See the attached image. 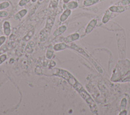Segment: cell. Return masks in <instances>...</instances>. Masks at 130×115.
<instances>
[{"label": "cell", "mask_w": 130, "mask_h": 115, "mask_svg": "<svg viewBox=\"0 0 130 115\" xmlns=\"http://www.w3.org/2000/svg\"><path fill=\"white\" fill-rule=\"evenodd\" d=\"M111 15V13L109 11H107V12L106 13L105 15H104V16L103 17V22L104 23H106L107 22H108L110 18Z\"/></svg>", "instance_id": "4fadbf2b"}, {"label": "cell", "mask_w": 130, "mask_h": 115, "mask_svg": "<svg viewBox=\"0 0 130 115\" xmlns=\"http://www.w3.org/2000/svg\"><path fill=\"white\" fill-rule=\"evenodd\" d=\"M67 29V27L66 26L64 25H62L60 27H59L58 28H57L53 33V35L54 36H58L59 35H60L61 34H62V33H63Z\"/></svg>", "instance_id": "5b68a950"}, {"label": "cell", "mask_w": 130, "mask_h": 115, "mask_svg": "<svg viewBox=\"0 0 130 115\" xmlns=\"http://www.w3.org/2000/svg\"><path fill=\"white\" fill-rule=\"evenodd\" d=\"M30 0H20L19 2V5L20 6H23L25 5L27 3L29 2Z\"/></svg>", "instance_id": "e0dca14e"}, {"label": "cell", "mask_w": 130, "mask_h": 115, "mask_svg": "<svg viewBox=\"0 0 130 115\" xmlns=\"http://www.w3.org/2000/svg\"><path fill=\"white\" fill-rule=\"evenodd\" d=\"M6 58H7V56L5 54L0 56V64L2 63H3L6 59Z\"/></svg>", "instance_id": "d6986e66"}, {"label": "cell", "mask_w": 130, "mask_h": 115, "mask_svg": "<svg viewBox=\"0 0 130 115\" xmlns=\"http://www.w3.org/2000/svg\"><path fill=\"white\" fill-rule=\"evenodd\" d=\"M9 6V3L8 2H4L0 3V10L8 8Z\"/></svg>", "instance_id": "5bb4252c"}, {"label": "cell", "mask_w": 130, "mask_h": 115, "mask_svg": "<svg viewBox=\"0 0 130 115\" xmlns=\"http://www.w3.org/2000/svg\"><path fill=\"white\" fill-rule=\"evenodd\" d=\"M8 15V13L7 11H0V17H6Z\"/></svg>", "instance_id": "ac0fdd59"}, {"label": "cell", "mask_w": 130, "mask_h": 115, "mask_svg": "<svg viewBox=\"0 0 130 115\" xmlns=\"http://www.w3.org/2000/svg\"><path fill=\"white\" fill-rule=\"evenodd\" d=\"M59 0H51L49 4V8L51 9H55L58 5Z\"/></svg>", "instance_id": "8fae6325"}, {"label": "cell", "mask_w": 130, "mask_h": 115, "mask_svg": "<svg viewBox=\"0 0 130 115\" xmlns=\"http://www.w3.org/2000/svg\"><path fill=\"white\" fill-rule=\"evenodd\" d=\"M31 2H33V3H34V2H36V1H37V0H31Z\"/></svg>", "instance_id": "d4e9b609"}, {"label": "cell", "mask_w": 130, "mask_h": 115, "mask_svg": "<svg viewBox=\"0 0 130 115\" xmlns=\"http://www.w3.org/2000/svg\"><path fill=\"white\" fill-rule=\"evenodd\" d=\"M27 11L25 9H22L17 13L14 16V19L16 20L20 19L21 18L24 17L27 13Z\"/></svg>", "instance_id": "8992f818"}, {"label": "cell", "mask_w": 130, "mask_h": 115, "mask_svg": "<svg viewBox=\"0 0 130 115\" xmlns=\"http://www.w3.org/2000/svg\"><path fill=\"white\" fill-rule=\"evenodd\" d=\"M34 34V30H32L31 31H30L24 37V39L25 40V41H28V40H29V39L31 37V36L33 35Z\"/></svg>", "instance_id": "9a60e30c"}, {"label": "cell", "mask_w": 130, "mask_h": 115, "mask_svg": "<svg viewBox=\"0 0 130 115\" xmlns=\"http://www.w3.org/2000/svg\"><path fill=\"white\" fill-rule=\"evenodd\" d=\"M96 24V20H92L88 24V25H87V27H86V32L87 33H88V32H90L92 30V29L93 28V27H94L95 25Z\"/></svg>", "instance_id": "52a82bcc"}, {"label": "cell", "mask_w": 130, "mask_h": 115, "mask_svg": "<svg viewBox=\"0 0 130 115\" xmlns=\"http://www.w3.org/2000/svg\"><path fill=\"white\" fill-rule=\"evenodd\" d=\"M3 30L5 34L7 36L9 35L11 32L10 24L8 21H5L3 23Z\"/></svg>", "instance_id": "7a4b0ae2"}, {"label": "cell", "mask_w": 130, "mask_h": 115, "mask_svg": "<svg viewBox=\"0 0 130 115\" xmlns=\"http://www.w3.org/2000/svg\"><path fill=\"white\" fill-rule=\"evenodd\" d=\"M69 1V0H63V2H64V3H68Z\"/></svg>", "instance_id": "603a6c76"}, {"label": "cell", "mask_w": 130, "mask_h": 115, "mask_svg": "<svg viewBox=\"0 0 130 115\" xmlns=\"http://www.w3.org/2000/svg\"><path fill=\"white\" fill-rule=\"evenodd\" d=\"M43 1H44V0H39V2H38V3H39V4H41Z\"/></svg>", "instance_id": "cb8c5ba5"}, {"label": "cell", "mask_w": 130, "mask_h": 115, "mask_svg": "<svg viewBox=\"0 0 130 115\" xmlns=\"http://www.w3.org/2000/svg\"><path fill=\"white\" fill-rule=\"evenodd\" d=\"M6 50H7V48L5 47H3V48L2 47L1 48H0V55L2 54L3 53L6 52Z\"/></svg>", "instance_id": "7402d4cb"}, {"label": "cell", "mask_w": 130, "mask_h": 115, "mask_svg": "<svg viewBox=\"0 0 130 115\" xmlns=\"http://www.w3.org/2000/svg\"><path fill=\"white\" fill-rule=\"evenodd\" d=\"M67 47V45H66L64 43H60V44H56L54 46V49L55 51H59L61 50H63L65 48H66Z\"/></svg>", "instance_id": "ba28073f"}, {"label": "cell", "mask_w": 130, "mask_h": 115, "mask_svg": "<svg viewBox=\"0 0 130 115\" xmlns=\"http://www.w3.org/2000/svg\"><path fill=\"white\" fill-rule=\"evenodd\" d=\"M121 3L123 5H127L130 4V0H122Z\"/></svg>", "instance_id": "44dd1931"}, {"label": "cell", "mask_w": 130, "mask_h": 115, "mask_svg": "<svg viewBox=\"0 0 130 115\" xmlns=\"http://www.w3.org/2000/svg\"><path fill=\"white\" fill-rule=\"evenodd\" d=\"M54 21V18L53 17H49L47 19L46 24L45 27V29L41 32L40 33H42V35H40L41 38L42 37V39L45 40V39L47 37L48 34L49 33L50 31L51 30L52 27L53 25Z\"/></svg>", "instance_id": "6da1fadb"}, {"label": "cell", "mask_w": 130, "mask_h": 115, "mask_svg": "<svg viewBox=\"0 0 130 115\" xmlns=\"http://www.w3.org/2000/svg\"><path fill=\"white\" fill-rule=\"evenodd\" d=\"M79 35L78 33H74V34L69 35L68 36H67L64 39V41L67 43H70L73 41L77 40L79 38Z\"/></svg>", "instance_id": "3957f363"}, {"label": "cell", "mask_w": 130, "mask_h": 115, "mask_svg": "<svg viewBox=\"0 0 130 115\" xmlns=\"http://www.w3.org/2000/svg\"><path fill=\"white\" fill-rule=\"evenodd\" d=\"M110 10L114 12H121L124 11V8L121 6H112L110 8Z\"/></svg>", "instance_id": "9c48e42d"}, {"label": "cell", "mask_w": 130, "mask_h": 115, "mask_svg": "<svg viewBox=\"0 0 130 115\" xmlns=\"http://www.w3.org/2000/svg\"><path fill=\"white\" fill-rule=\"evenodd\" d=\"M99 0H85L84 1V5L85 6H89L97 3Z\"/></svg>", "instance_id": "7c38bea8"}, {"label": "cell", "mask_w": 130, "mask_h": 115, "mask_svg": "<svg viewBox=\"0 0 130 115\" xmlns=\"http://www.w3.org/2000/svg\"><path fill=\"white\" fill-rule=\"evenodd\" d=\"M78 6V4L77 3L74 1H72L69 2L67 5V7L69 9H73L76 8V7H77Z\"/></svg>", "instance_id": "30bf717a"}, {"label": "cell", "mask_w": 130, "mask_h": 115, "mask_svg": "<svg viewBox=\"0 0 130 115\" xmlns=\"http://www.w3.org/2000/svg\"><path fill=\"white\" fill-rule=\"evenodd\" d=\"M71 11L70 9H66L62 13V14L60 15V21L61 22H63L69 16V15L71 14Z\"/></svg>", "instance_id": "277c9868"}, {"label": "cell", "mask_w": 130, "mask_h": 115, "mask_svg": "<svg viewBox=\"0 0 130 115\" xmlns=\"http://www.w3.org/2000/svg\"><path fill=\"white\" fill-rule=\"evenodd\" d=\"M53 54V51L51 50H48L46 53V57L48 59H51L52 57Z\"/></svg>", "instance_id": "2e32d148"}, {"label": "cell", "mask_w": 130, "mask_h": 115, "mask_svg": "<svg viewBox=\"0 0 130 115\" xmlns=\"http://www.w3.org/2000/svg\"><path fill=\"white\" fill-rule=\"evenodd\" d=\"M6 40V37L5 36H2L0 37V46L5 42Z\"/></svg>", "instance_id": "ffe728a7"}]
</instances>
